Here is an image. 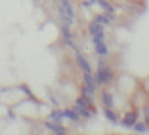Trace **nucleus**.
<instances>
[{
	"label": "nucleus",
	"instance_id": "1",
	"mask_svg": "<svg viewBox=\"0 0 149 135\" xmlns=\"http://www.w3.org/2000/svg\"><path fill=\"white\" fill-rule=\"evenodd\" d=\"M95 78H96L98 85H106L111 81L113 74H111V71L107 67H103V63L100 61V63H99L98 72H96V76H95Z\"/></svg>",
	"mask_w": 149,
	"mask_h": 135
},
{
	"label": "nucleus",
	"instance_id": "2",
	"mask_svg": "<svg viewBox=\"0 0 149 135\" xmlns=\"http://www.w3.org/2000/svg\"><path fill=\"white\" fill-rule=\"evenodd\" d=\"M92 40H94L96 53H98L99 56H106L109 51H107V45H106V42H104V33L92 36Z\"/></svg>",
	"mask_w": 149,
	"mask_h": 135
},
{
	"label": "nucleus",
	"instance_id": "3",
	"mask_svg": "<svg viewBox=\"0 0 149 135\" xmlns=\"http://www.w3.org/2000/svg\"><path fill=\"white\" fill-rule=\"evenodd\" d=\"M137 119H138L137 113H134V112H129V113H126L125 117L122 119L121 124L123 126V127H127V128L134 127V124L137 123Z\"/></svg>",
	"mask_w": 149,
	"mask_h": 135
},
{
	"label": "nucleus",
	"instance_id": "4",
	"mask_svg": "<svg viewBox=\"0 0 149 135\" xmlns=\"http://www.w3.org/2000/svg\"><path fill=\"white\" fill-rule=\"evenodd\" d=\"M76 60H77L79 67L83 70V72H91V66H90V63L87 61V59L81 55V53L76 52Z\"/></svg>",
	"mask_w": 149,
	"mask_h": 135
},
{
	"label": "nucleus",
	"instance_id": "5",
	"mask_svg": "<svg viewBox=\"0 0 149 135\" xmlns=\"http://www.w3.org/2000/svg\"><path fill=\"white\" fill-rule=\"evenodd\" d=\"M84 82H86V86L91 88L92 90H95V89H96V86H98L96 78L91 75V72H84Z\"/></svg>",
	"mask_w": 149,
	"mask_h": 135
},
{
	"label": "nucleus",
	"instance_id": "6",
	"mask_svg": "<svg viewBox=\"0 0 149 135\" xmlns=\"http://www.w3.org/2000/svg\"><path fill=\"white\" fill-rule=\"evenodd\" d=\"M88 30H90L91 36H96V34H102V33H104V32H103V25L98 23L96 20H94V22L90 25Z\"/></svg>",
	"mask_w": 149,
	"mask_h": 135
},
{
	"label": "nucleus",
	"instance_id": "7",
	"mask_svg": "<svg viewBox=\"0 0 149 135\" xmlns=\"http://www.w3.org/2000/svg\"><path fill=\"white\" fill-rule=\"evenodd\" d=\"M61 33H63V37H64V40L67 41V44H69L71 47H73V45H72V42H71L72 34H71V29H69V25L63 23V26H61Z\"/></svg>",
	"mask_w": 149,
	"mask_h": 135
},
{
	"label": "nucleus",
	"instance_id": "8",
	"mask_svg": "<svg viewBox=\"0 0 149 135\" xmlns=\"http://www.w3.org/2000/svg\"><path fill=\"white\" fill-rule=\"evenodd\" d=\"M102 102L104 104V107H106V108H111L114 105L113 95H111L109 91H103V93H102Z\"/></svg>",
	"mask_w": 149,
	"mask_h": 135
},
{
	"label": "nucleus",
	"instance_id": "9",
	"mask_svg": "<svg viewBox=\"0 0 149 135\" xmlns=\"http://www.w3.org/2000/svg\"><path fill=\"white\" fill-rule=\"evenodd\" d=\"M46 127L50 130L52 132H56V134H64L65 132V128H63L58 123H46Z\"/></svg>",
	"mask_w": 149,
	"mask_h": 135
},
{
	"label": "nucleus",
	"instance_id": "10",
	"mask_svg": "<svg viewBox=\"0 0 149 135\" xmlns=\"http://www.w3.org/2000/svg\"><path fill=\"white\" fill-rule=\"evenodd\" d=\"M73 109L76 111V113H77L79 116H81V117H90L91 116V112L88 111V107H80V105H76Z\"/></svg>",
	"mask_w": 149,
	"mask_h": 135
},
{
	"label": "nucleus",
	"instance_id": "11",
	"mask_svg": "<svg viewBox=\"0 0 149 135\" xmlns=\"http://www.w3.org/2000/svg\"><path fill=\"white\" fill-rule=\"evenodd\" d=\"M63 113H64V117H67V119L72 120V122H77L79 117H80L74 109H65V111H63Z\"/></svg>",
	"mask_w": 149,
	"mask_h": 135
},
{
	"label": "nucleus",
	"instance_id": "12",
	"mask_svg": "<svg viewBox=\"0 0 149 135\" xmlns=\"http://www.w3.org/2000/svg\"><path fill=\"white\" fill-rule=\"evenodd\" d=\"M63 117H64L63 111H53L50 115H49V120H50V122H54V123H60V122L63 120Z\"/></svg>",
	"mask_w": 149,
	"mask_h": 135
},
{
	"label": "nucleus",
	"instance_id": "13",
	"mask_svg": "<svg viewBox=\"0 0 149 135\" xmlns=\"http://www.w3.org/2000/svg\"><path fill=\"white\" fill-rule=\"evenodd\" d=\"M63 3V8H64V11L67 12L68 15L71 16L72 19L74 18V12H73V8H72V4L69 0H64V1H61Z\"/></svg>",
	"mask_w": 149,
	"mask_h": 135
},
{
	"label": "nucleus",
	"instance_id": "14",
	"mask_svg": "<svg viewBox=\"0 0 149 135\" xmlns=\"http://www.w3.org/2000/svg\"><path fill=\"white\" fill-rule=\"evenodd\" d=\"M95 20L98 22V23H100V25H109L111 22L110 20V18H109V14H107V11L104 12V14H100V15H98L96 18H95Z\"/></svg>",
	"mask_w": 149,
	"mask_h": 135
},
{
	"label": "nucleus",
	"instance_id": "15",
	"mask_svg": "<svg viewBox=\"0 0 149 135\" xmlns=\"http://www.w3.org/2000/svg\"><path fill=\"white\" fill-rule=\"evenodd\" d=\"M104 116H106V117L110 120V122H113V123H117V122H118L117 113L111 111L110 108H104Z\"/></svg>",
	"mask_w": 149,
	"mask_h": 135
},
{
	"label": "nucleus",
	"instance_id": "16",
	"mask_svg": "<svg viewBox=\"0 0 149 135\" xmlns=\"http://www.w3.org/2000/svg\"><path fill=\"white\" fill-rule=\"evenodd\" d=\"M92 95H94V90L91 88H88V86H84V89H83V97H84L88 102H91V101H92Z\"/></svg>",
	"mask_w": 149,
	"mask_h": 135
},
{
	"label": "nucleus",
	"instance_id": "17",
	"mask_svg": "<svg viewBox=\"0 0 149 135\" xmlns=\"http://www.w3.org/2000/svg\"><path fill=\"white\" fill-rule=\"evenodd\" d=\"M96 3L100 6V7L104 10V11H110L113 12V6H111V3H109V0H96Z\"/></svg>",
	"mask_w": 149,
	"mask_h": 135
},
{
	"label": "nucleus",
	"instance_id": "18",
	"mask_svg": "<svg viewBox=\"0 0 149 135\" xmlns=\"http://www.w3.org/2000/svg\"><path fill=\"white\" fill-rule=\"evenodd\" d=\"M134 130L137 132H146L148 131V127H146V123H144V122H140V123H136L134 124Z\"/></svg>",
	"mask_w": 149,
	"mask_h": 135
},
{
	"label": "nucleus",
	"instance_id": "19",
	"mask_svg": "<svg viewBox=\"0 0 149 135\" xmlns=\"http://www.w3.org/2000/svg\"><path fill=\"white\" fill-rule=\"evenodd\" d=\"M145 117H146V122L149 123V105L145 108Z\"/></svg>",
	"mask_w": 149,
	"mask_h": 135
},
{
	"label": "nucleus",
	"instance_id": "20",
	"mask_svg": "<svg viewBox=\"0 0 149 135\" xmlns=\"http://www.w3.org/2000/svg\"><path fill=\"white\" fill-rule=\"evenodd\" d=\"M49 98H50V101H52V102H53V104H54V105H58V102H57V100H56L54 98V97H53V95H49Z\"/></svg>",
	"mask_w": 149,
	"mask_h": 135
}]
</instances>
